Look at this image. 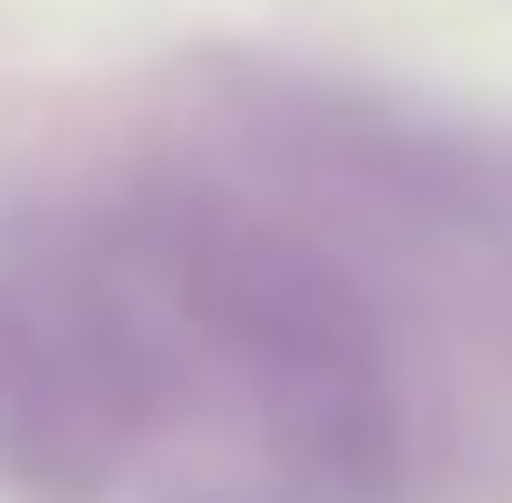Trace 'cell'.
<instances>
[{"mask_svg":"<svg viewBox=\"0 0 512 503\" xmlns=\"http://www.w3.org/2000/svg\"><path fill=\"white\" fill-rule=\"evenodd\" d=\"M162 378L99 234L0 225V486L18 503H108Z\"/></svg>","mask_w":512,"mask_h":503,"instance_id":"7a4b0ae2","label":"cell"},{"mask_svg":"<svg viewBox=\"0 0 512 503\" xmlns=\"http://www.w3.org/2000/svg\"><path fill=\"white\" fill-rule=\"evenodd\" d=\"M153 351L162 396L216 405L297 503L405 486V378L369 279L288 207L153 180L90 225Z\"/></svg>","mask_w":512,"mask_h":503,"instance_id":"6da1fadb","label":"cell"}]
</instances>
